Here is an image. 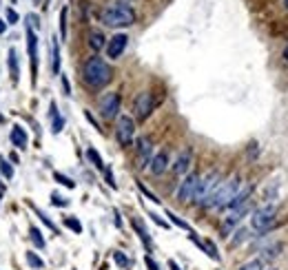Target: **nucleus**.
I'll return each mask as SVG.
<instances>
[{
	"label": "nucleus",
	"instance_id": "nucleus-1",
	"mask_svg": "<svg viewBox=\"0 0 288 270\" xmlns=\"http://www.w3.org/2000/svg\"><path fill=\"white\" fill-rule=\"evenodd\" d=\"M111 80H113V69L104 58H100L98 53L86 58V62L82 64V82L91 91H102Z\"/></svg>",
	"mask_w": 288,
	"mask_h": 270
},
{
	"label": "nucleus",
	"instance_id": "nucleus-2",
	"mask_svg": "<svg viewBox=\"0 0 288 270\" xmlns=\"http://www.w3.org/2000/svg\"><path fill=\"white\" fill-rule=\"evenodd\" d=\"M100 22L111 29H124L136 22V11L128 2H111L100 11Z\"/></svg>",
	"mask_w": 288,
	"mask_h": 270
},
{
	"label": "nucleus",
	"instance_id": "nucleus-3",
	"mask_svg": "<svg viewBox=\"0 0 288 270\" xmlns=\"http://www.w3.org/2000/svg\"><path fill=\"white\" fill-rule=\"evenodd\" d=\"M242 186V175L240 173H235V175H230L228 180L220 182V186L215 188V193L206 200L202 208H213V211H228V204L233 202L235 193L240 191Z\"/></svg>",
	"mask_w": 288,
	"mask_h": 270
},
{
	"label": "nucleus",
	"instance_id": "nucleus-4",
	"mask_svg": "<svg viewBox=\"0 0 288 270\" xmlns=\"http://www.w3.org/2000/svg\"><path fill=\"white\" fill-rule=\"evenodd\" d=\"M275 222H277V204L272 202L262 204L260 208H255L250 213V228L257 231L260 235L262 233H270L275 228Z\"/></svg>",
	"mask_w": 288,
	"mask_h": 270
},
{
	"label": "nucleus",
	"instance_id": "nucleus-5",
	"mask_svg": "<svg viewBox=\"0 0 288 270\" xmlns=\"http://www.w3.org/2000/svg\"><path fill=\"white\" fill-rule=\"evenodd\" d=\"M116 140L122 149H128L136 142V120L131 115H118L116 120Z\"/></svg>",
	"mask_w": 288,
	"mask_h": 270
},
{
	"label": "nucleus",
	"instance_id": "nucleus-6",
	"mask_svg": "<svg viewBox=\"0 0 288 270\" xmlns=\"http://www.w3.org/2000/svg\"><path fill=\"white\" fill-rule=\"evenodd\" d=\"M220 182H222V177H220V171H210V173H206V175H204L202 180H200L193 202L198 204V206H204L208 197L215 193V188L220 186Z\"/></svg>",
	"mask_w": 288,
	"mask_h": 270
},
{
	"label": "nucleus",
	"instance_id": "nucleus-7",
	"mask_svg": "<svg viewBox=\"0 0 288 270\" xmlns=\"http://www.w3.org/2000/svg\"><path fill=\"white\" fill-rule=\"evenodd\" d=\"M120 106H122V98L116 91H106L98 100V111H100L102 120H116L120 115Z\"/></svg>",
	"mask_w": 288,
	"mask_h": 270
},
{
	"label": "nucleus",
	"instance_id": "nucleus-8",
	"mask_svg": "<svg viewBox=\"0 0 288 270\" xmlns=\"http://www.w3.org/2000/svg\"><path fill=\"white\" fill-rule=\"evenodd\" d=\"M156 111V98H153L151 91H142V93L136 95V100H133V113H136V118L144 122L148 120V115Z\"/></svg>",
	"mask_w": 288,
	"mask_h": 270
},
{
	"label": "nucleus",
	"instance_id": "nucleus-9",
	"mask_svg": "<svg viewBox=\"0 0 288 270\" xmlns=\"http://www.w3.org/2000/svg\"><path fill=\"white\" fill-rule=\"evenodd\" d=\"M198 184H200V175H198V173H193V171L186 173V175H184V180L180 182V186H178V193H176L178 202L180 204L193 202L195 191H198Z\"/></svg>",
	"mask_w": 288,
	"mask_h": 270
},
{
	"label": "nucleus",
	"instance_id": "nucleus-10",
	"mask_svg": "<svg viewBox=\"0 0 288 270\" xmlns=\"http://www.w3.org/2000/svg\"><path fill=\"white\" fill-rule=\"evenodd\" d=\"M133 144H136V166H138V171H144L151 164L153 155H156V153H153V144L148 137H138Z\"/></svg>",
	"mask_w": 288,
	"mask_h": 270
},
{
	"label": "nucleus",
	"instance_id": "nucleus-11",
	"mask_svg": "<svg viewBox=\"0 0 288 270\" xmlns=\"http://www.w3.org/2000/svg\"><path fill=\"white\" fill-rule=\"evenodd\" d=\"M250 202L248 204H244V206H240V208H235V211H228V215L224 217V222H222V235L224 237H228L230 233H233V228H238L240 226V222L244 220L246 215H250Z\"/></svg>",
	"mask_w": 288,
	"mask_h": 270
},
{
	"label": "nucleus",
	"instance_id": "nucleus-12",
	"mask_svg": "<svg viewBox=\"0 0 288 270\" xmlns=\"http://www.w3.org/2000/svg\"><path fill=\"white\" fill-rule=\"evenodd\" d=\"M27 51H29V62H32V84H36L38 80V35L32 27H27Z\"/></svg>",
	"mask_w": 288,
	"mask_h": 270
},
{
	"label": "nucleus",
	"instance_id": "nucleus-13",
	"mask_svg": "<svg viewBox=\"0 0 288 270\" xmlns=\"http://www.w3.org/2000/svg\"><path fill=\"white\" fill-rule=\"evenodd\" d=\"M126 44H128V35L126 33H116L111 40H106V55H109L111 60H118L122 53H124V49H126Z\"/></svg>",
	"mask_w": 288,
	"mask_h": 270
},
{
	"label": "nucleus",
	"instance_id": "nucleus-14",
	"mask_svg": "<svg viewBox=\"0 0 288 270\" xmlns=\"http://www.w3.org/2000/svg\"><path fill=\"white\" fill-rule=\"evenodd\" d=\"M191 162H193V149H184V151L176 157V162H173V166H171L173 175L184 177L186 173H191Z\"/></svg>",
	"mask_w": 288,
	"mask_h": 270
},
{
	"label": "nucleus",
	"instance_id": "nucleus-15",
	"mask_svg": "<svg viewBox=\"0 0 288 270\" xmlns=\"http://www.w3.org/2000/svg\"><path fill=\"white\" fill-rule=\"evenodd\" d=\"M168 164H171L168 151H158L156 155H153V160H151V164H148V169H151V173H153L156 177H160V175H164V173H166Z\"/></svg>",
	"mask_w": 288,
	"mask_h": 270
},
{
	"label": "nucleus",
	"instance_id": "nucleus-16",
	"mask_svg": "<svg viewBox=\"0 0 288 270\" xmlns=\"http://www.w3.org/2000/svg\"><path fill=\"white\" fill-rule=\"evenodd\" d=\"M282 251H284V244H280V242H272V244H266L264 248H260V259H264L266 264L272 262V259H277L282 255Z\"/></svg>",
	"mask_w": 288,
	"mask_h": 270
},
{
	"label": "nucleus",
	"instance_id": "nucleus-17",
	"mask_svg": "<svg viewBox=\"0 0 288 270\" xmlns=\"http://www.w3.org/2000/svg\"><path fill=\"white\" fill-rule=\"evenodd\" d=\"M9 142H12L16 149H20V151H24L27 149V144H29V137H27V131L22 129V126H14L12 129V133H9Z\"/></svg>",
	"mask_w": 288,
	"mask_h": 270
},
{
	"label": "nucleus",
	"instance_id": "nucleus-18",
	"mask_svg": "<svg viewBox=\"0 0 288 270\" xmlns=\"http://www.w3.org/2000/svg\"><path fill=\"white\" fill-rule=\"evenodd\" d=\"M7 64H9V78H12V82L16 84L20 80V62H18V51L14 47L7 51Z\"/></svg>",
	"mask_w": 288,
	"mask_h": 270
},
{
	"label": "nucleus",
	"instance_id": "nucleus-19",
	"mask_svg": "<svg viewBox=\"0 0 288 270\" xmlns=\"http://www.w3.org/2000/svg\"><path fill=\"white\" fill-rule=\"evenodd\" d=\"M131 226H133V231L138 233V237L142 239L144 246H146L148 251H151V248H153V242H151V235H148L146 226H144V222L140 220V217H133V220H131Z\"/></svg>",
	"mask_w": 288,
	"mask_h": 270
},
{
	"label": "nucleus",
	"instance_id": "nucleus-20",
	"mask_svg": "<svg viewBox=\"0 0 288 270\" xmlns=\"http://www.w3.org/2000/svg\"><path fill=\"white\" fill-rule=\"evenodd\" d=\"M60 44H58V38H51V73L58 75L60 73Z\"/></svg>",
	"mask_w": 288,
	"mask_h": 270
},
{
	"label": "nucleus",
	"instance_id": "nucleus-21",
	"mask_svg": "<svg viewBox=\"0 0 288 270\" xmlns=\"http://www.w3.org/2000/svg\"><path fill=\"white\" fill-rule=\"evenodd\" d=\"M253 237V233H250V228H246V226H238L235 228V235L230 237V246L233 248H238L242 246V244H246L248 239Z\"/></svg>",
	"mask_w": 288,
	"mask_h": 270
},
{
	"label": "nucleus",
	"instance_id": "nucleus-22",
	"mask_svg": "<svg viewBox=\"0 0 288 270\" xmlns=\"http://www.w3.org/2000/svg\"><path fill=\"white\" fill-rule=\"evenodd\" d=\"M89 47L94 49L96 53L106 47V38H104V33H102L100 29H94V31L89 33Z\"/></svg>",
	"mask_w": 288,
	"mask_h": 270
},
{
	"label": "nucleus",
	"instance_id": "nucleus-23",
	"mask_svg": "<svg viewBox=\"0 0 288 270\" xmlns=\"http://www.w3.org/2000/svg\"><path fill=\"white\" fill-rule=\"evenodd\" d=\"M62 129H64V118H62V115H58L56 102H51V131H54V133L58 135Z\"/></svg>",
	"mask_w": 288,
	"mask_h": 270
},
{
	"label": "nucleus",
	"instance_id": "nucleus-24",
	"mask_svg": "<svg viewBox=\"0 0 288 270\" xmlns=\"http://www.w3.org/2000/svg\"><path fill=\"white\" fill-rule=\"evenodd\" d=\"M0 175H2L4 180H12L14 177V166H12V162H9V157H4V155H0Z\"/></svg>",
	"mask_w": 288,
	"mask_h": 270
},
{
	"label": "nucleus",
	"instance_id": "nucleus-25",
	"mask_svg": "<svg viewBox=\"0 0 288 270\" xmlns=\"http://www.w3.org/2000/svg\"><path fill=\"white\" fill-rule=\"evenodd\" d=\"M24 259H27V264L32 268H36V270H42L44 268V262H42V257H38L34 251H27L24 253Z\"/></svg>",
	"mask_w": 288,
	"mask_h": 270
},
{
	"label": "nucleus",
	"instance_id": "nucleus-26",
	"mask_svg": "<svg viewBox=\"0 0 288 270\" xmlns=\"http://www.w3.org/2000/svg\"><path fill=\"white\" fill-rule=\"evenodd\" d=\"M86 157H89V162L96 166L98 171H104L106 169L104 162H102V157H100V153H98L96 149H86Z\"/></svg>",
	"mask_w": 288,
	"mask_h": 270
},
{
	"label": "nucleus",
	"instance_id": "nucleus-27",
	"mask_svg": "<svg viewBox=\"0 0 288 270\" xmlns=\"http://www.w3.org/2000/svg\"><path fill=\"white\" fill-rule=\"evenodd\" d=\"M29 206H32V211H34V213H36V215H38V217H40V222H42V224H44V226H47V228H49V231L58 233V228H56V224H54V222H51V220H49V217H47V215H44V213H42V211H40V208H38V206H34V204H32V202H29Z\"/></svg>",
	"mask_w": 288,
	"mask_h": 270
},
{
	"label": "nucleus",
	"instance_id": "nucleus-28",
	"mask_svg": "<svg viewBox=\"0 0 288 270\" xmlns=\"http://www.w3.org/2000/svg\"><path fill=\"white\" fill-rule=\"evenodd\" d=\"M29 239H32V242H34L38 248H44V246H47V242H44V237H42V233H40V228H36V226L29 228Z\"/></svg>",
	"mask_w": 288,
	"mask_h": 270
},
{
	"label": "nucleus",
	"instance_id": "nucleus-29",
	"mask_svg": "<svg viewBox=\"0 0 288 270\" xmlns=\"http://www.w3.org/2000/svg\"><path fill=\"white\" fill-rule=\"evenodd\" d=\"M166 217H168V222H171V224H176V226H178V228H182V231H186V233H191V231H193V228L188 226V224L184 222L182 217H178L173 211H166Z\"/></svg>",
	"mask_w": 288,
	"mask_h": 270
},
{
	"label": "nucleus",
	"instance_id": "nucleus-30",
	"mask_svg": "<svg viewBox=\"0 0 288 270\" xmlns=\"http://www.w3.org/2000/svg\"><path fill=\"white\" fill-rule=\"evenodd\" d=\"M238 270H266V262L264 259H250V262H246L244 266H240Z\"/></svg>",
	"mask_w": 288,
	"mask_h": 270
},
{
	"label": "nucleus",
	"instance_id": "nucleus-31",
	"mask_svg": "<svg viewBox=\"0 0 288 270\" xmlns=\"http://www.w3.org/2000/svg\"><path fill=\"white\" fill-rule=\"evenodd\" d=\"M202 248L206 251V255L210 259H215V262H220V253H218V246H215L210 239H206V242H202Z\"/></svg>",
	"mask_w": 288,
	"mask_h": 270
},
{
	"label": "nucleus",
	"instance_id": "nucleus-32",
	"mask_svg": "<svg viewBox=\"0 0 288 270\" xmlns=\"http://www.w3.org/2000/svg\"><path fill=\"white\" fill-rule=\"evenodd\" d=\"M64 226L66 228H69V231H74L76 233V235H80V233H82V224L78 222V220H76V217H64Z\"/></svg>",
	"mask_w": 288,
	"mask_h": 270
},
{
	"label": "nucleus",
	"instance_id": "nucleus-33",
	"mask_svg": "<svg viewBox=\"0 0 288 270\" xmlns=\"http://www.w3.org/2000/svg\"><path fill=\"white\" fill-rule=\"evenodd\" d=\"M54 180L58 182V184H62V186H66V188H76V182L71 180V177H66V175H62V173H54Z\"/></svg>",
	"mask_w": 288,
	"mask_h": 270
},
{
	"label": "nucleus",
	"instance_id": "nucleus-34",
	"mask_svg": "<svg viewBox=\"0 0 288 270\" xmlns=\"http://www.w3.org/2000/svg\"><path fill=\"white\" fill-rule=\"evenodd\" d=\"M66 16H69V9H62L60 11V38L66 40Z\"/></svg>",
	"mask_w": 288,
	"mask_h": 270
},
{
	"label": "nucleus",
	"instance_id": "nucleus-35",
	"mask_svg": "<svg viewBox=\"0 0 288 270\" xmlns=\"http://www.w3.org/2000/svg\"><path fill=\"white\" fill-rule=\"evenodd\" d=\"M113 262H116L120 268H126V266H128V257H126V255L122 253V251H116V253H113Z\"/></svg>",
	"mask_w": 288,
	"mask_h": 270
},
{
	"label": "nucleus",
	"instance_id": "nucleus-36",
	"mask_svg": "<svg viewBox=\"0 0 288 270\" xmlns=\"http://www.w3.org/2000/svg\"><path fill=\"white\" fill-rule=\"evenodd\" d=\"M138 188H140V191H142V195H144V197H148V200H151V202L160 204V200H158V195H153V193H151V191H148V188H146V186H144V184H140V182H138Z\"/></svg>",
	"mask_w": 288,
	"mask_h": 270
},
{
	"label": "nucleus",
	"instance_id": "nucleus-37",
	"mask_svg": "<svg viewBox=\"0 0 288 270\" xmlns=\"http://www.w3.org/2000/svg\"><path fill=\"white\" fill-rule=\"evenodd\" d=\"M51 204H54V206H69V200L60 197L58 193H54V195H51Z\"/></svg>",
	"mask_w": 288,
	"mask_h": 270
},
{
	"label": "nucleus",
	"instance_id": "nucleus-38",
	"mask_svg": "<svg viewBox=\"0 0 288 270\" xmlns=\"http://www.w3.org/2000/svg\"><path fill=\"white\" fill-rule=\"evenodd\" d=\"M4 16H7V24H16V22H18V13H16V9L9 7L7 11H4Z\"/></svg>",
	"mask_w": 288,
	"mask_h": 270
},
{
	"label": "nucleus",
	"instance_id": "nucleus-39",
	"mask_svg": "<svg viewBox=\"0 0 288 270\" xmlns=\"http://www.w3.org/2000/svg\"><path fill=\"white\" fill-rule=\"evenodd\" d=\"M27 27H32L34 31L40 27V20H38V16H36V13H29V16H27Z\"/></svg>",
	"mask_w": 288,
	"mask_h": 270
},
{
	"label": "nucleus",
	"instance_id": "nucleus-40",
	"mask_svg": "<svg viewBox=\"0 0 288 270\" xmlns=\"http://www.w3.org/2000/svg\"><path fill=\"white\" fill-rule=\"evenodd\" d=\"M148 217H151V220L156 222L160 228H168V222H166V220H162V217H160V215H156V213H148Z\"/></svg>",
	"mask_w": 288,
	"mask_h": 270
},
{
	"label": "nucleus",
	"instance_id": "nucleus-41",
	"mask_svg": "<svg viewBox=\"0 0 288 270\" xmlns=\"http://www.w3.org/2000/svg\"><path fill=\"white\" fill-rule=\"evenodd\" d=\"M144 264H146V268H148V270H160V266H158V262L151 257V255H146V257H144Z\"/></svg>",
	"mask_w": 288,
	"mask_h": 270
},
{
	"label": "nucleus",
	"instance_id": "nucleus-42",
	"mask_svg": "<svg viewBox=\"0 0 288 270\" xmlns=\"http://www.w3.org/2000/svg\"><path fill=\"white\" fill-rule=\"evenodd\" d=\"M104 177H106V184H109L111 188H118V184H116V177H113L111 169H104Z\"/></svg>",
	"mask_w": 288,
	"mask_h": 270
},
{
	"label": "nucleus",
	"instance_id": "nucleus-43",
	"mask_svg": "<svg viewBox=\"0 0 288 270\" xmlns=\"http://www.w3.org/2000/svg\"><path fill=\"white\" fill-rule=\"evenodd\" d=\"M62 86H64V93H66V95H71V86H69V80H66L64 75H62Z\"/></svg>",
	"mask_w": 288,
	"mask_h": 270
},
{
	"label": "nucleus",
	"instance_id": "nucleus-44",
	"mask_svg": "<svg viewBox=\"0 0 288 270\" xmlns=\"http://www.w3.org/2000/svg\"><path fill=\"white\" fill-rule=\"evenodd\" d=\"M7 31V22H4V20H0V33H4Z\"/></svg>",
	"mask_w": 288,
	"mask_h": 270
},
{
	"label": "nucleus",
	"instance_id": "nucleus-45",
	"mask_svg": "<svg viewBox=\"0 0 288 270\" xmlns=\"http://www.w3.org/2000/svg\"><path fill=\"white\" fill-rule=\"evenodd\" d=\"M168 268H171V270H180V266H178L176 262H173V259H171V262H168Z\"/></svg>",
	"mask_w": 288,
	"mask_h": 270
},
{
	"label": "nucleus",
	"instance_id": "nucleus-46",
	"mask_svg": "<svg viewBox=\"0 0 288 270\" xmlns=\"http://www.w3.org/2000/svg\"><path fill=\"white\" fill-rule=\"evenodd\" d=\"M284 58H286V62H288V44H286V49H284Z\"/></svg>",
	"mask_w": 288,
	"mask_h": 270
},
{
	"label": "nucleus",
	"instance_id": "nucleus-47",
	"mask_svg": "<svg viewBox=\"0 0 288 270\" xmlns=\"http://www.w3.org/2000/svg\"><path fill=\"white\" fill-rule=\"evenodd\" d=\"M284 9H286V11H288V0H284Z\"/></svg>",
	"mask_w": 288,
	"mask_h": 270
},
{
	"label": "nucleus",
	"instance_id": "nucleus-48",
	"mask_svg": "<svg viewBox=\"0 0 288 270\" xmlns=\"http://www.w3.org/2000/svg\"><path fill=\"white\" fill-rule=\"evenodd\" d=\"M0 191H2V182H0Z\"/></svg>",
	"mask_w": 288,
	"mask_h": 270
},
{
	"label": "nucleus",
	"instance_id": "nucleus-49",
	"mask_svg": "<svg viewBox=\"0 0 288 270\" xmlns=\"http://www.w3.org/2000/svg\"><path fill=\"white\" fill-rule=\"evenodd\" d=\"M266 270H277V268H266Z\"/></svg>",
	"mask_w": 288,
	"mask_h": 270
},
{
	"label": "nucleus",
	"instance_id": "nucleus-50",
	"mask_svg": "<svg viewBox=\"0 0 288 270\" xmlns=\"http://www.w3.org/2000/svg\"><path fill=\"white\" fill-rule=\"evenodd\" d=\"M0 200H2V195H0Z\"/></svg>",
	"mask_w": 288,
	"mask_h": 270
},
{
	"label": "nucleus",
	"instance_id": "nucleus-51",
	"mask_svg": "<svg viewBox=\"0 0 288 270\" xmlns=\"http://www.w3.org/2000/svg\"><path fill=\"white\" fill-rule=\"evenodd\" d=\"M36 2H40V0H36Z\"/></svg>",
	"mask_w": 288,
	"mask_h": 270
}]
</instances>
